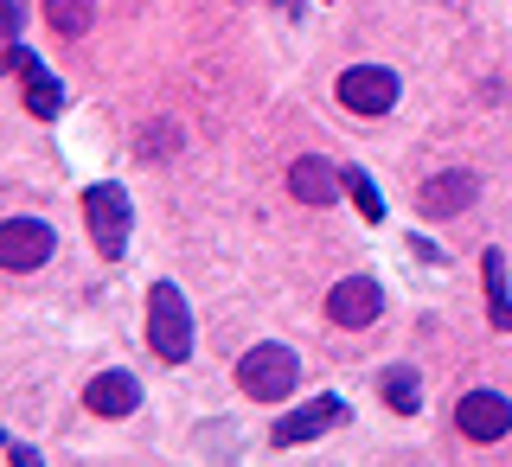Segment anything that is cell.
Masks as SVG:
<instances>
[{"mask_svg":"<svg viewBox=\"0 0 512 467\" xmlns=\"http://www.w3.org/2000/svg\"><path fill=\"white\" fill-rule=\"evenodd\" d=\"M84 404H90V416H109V423H116V416H128V410L141 404V384L128 378V372H103V378H90Z\"/></svg>","mask_w":512,"mask_h":467,"instance_id":"obj_12","label":"cell"},{"mask_svg":"<svg viewBox=\"0 0 512 467\" xmlns=\"http://www.w3.org/2000/svg\"><path fill=\"white\" fill-rule=\"evenodd\" d=\"M480 199V180L474 173H436V180H423V192H416V212L423 218H455V212H468V205Z\"/></svg>","mask_w":512,"mask_h":467,"instance_id":"obj_9","label":"cell"},{"mask_svg":"<svg viewBox=\"0 0 512 467\" xmlns=\"http://www.w3.org/2000/svg\"><path fill=\"white\" fill-rule=\"evenodd\" d=\"M340 180H346V192H352V199H359V212H365V218H372V224H378V218H384V199H378V186H372V173H365V167H346V173H340Z\"/></svg>","mask_w":512,"mask_h":467,"instance_id":"obj_16","label":"cell"},{"mask_svg":"<svg viewBox=\"0 0 512 467\" xmlns=\"http://www.w3.org/2000/svg\"><path fill=\"white\" fill-rule=\"evenodd\" d=\"M340 186H346V180H340V173H333L320 154H301L295 167H288V192H295L301 205H333V199H340Z\"/></svg>","mask_w":512,"mask_h":467,"instance_id":"obj_11","label":"cell"},{"mask_svg":"<svg viewBox=\"0 0 512 467\" xmlns=\"http://www.w3.org/2000/svg\"><path fill=\"white\" fill-rule=\"evenodd\" d=\"M237 384H244L256 404H282L301 384V359L288 346H256V352H244V365H237Z\"/></svg>","mask_w":512,"mask_h":467,"instance_id":"obj_2","label":"cell"},{"mask_svg":"<svg viewBox=\"0 0 512 467\" xmlns=\"http://www.w3.org/2000/svg\"><path fill=\"white\" fill-rule=\"evenodd\" d=\"M7 71L26 84V109H32V116H45V122H52L58 109H64V84H58L52 71H45L39 58H32V45H7Z\"/></svg>","mask_w":512,"mask_h":467,"instance_id":"obj_6","label":"cell"},{"mask_svg":"<svg viewBox=\"0 0 512 467\" xmlns=\"http://www.w3.org/2000/svg\"><path fill=\"white\" fill-rule=\"evenodd\" d=\"M378 314H384V295H378L372 276L333 282V295H327V320H333V327H372Z\"/></svg>","mask_w":512,"mask_h":467,"instance_id":"obj_8","label":"cell"},{"mask_svg":"<svg viewBox=\"0 0 512 467\" xmlns=\"http://www.w3.org/2000/svg\"><path fill=\"white\" fill-rule=\"evenodd\" d=\"M45 20H52V32H64V39H84L90 20H96V0H45Z\"/></svg>","mask_w":512,"mask_h":467,"instance_id":"obj_14","label":"cell"},{"mask_svg":"<svg viewBox=\"0 0 512 467\" xmlns=\"http://www.w3.org/2000/svg\"><path fill=\"white\" fill-rule=\"evenodd\" d=\"M148 346H154L160 365L192 359V308L173 282H154V295H148Z\"/></svg>","mask_w":512,"mask_h":467,"instance_id":"obj_1","label":"cell"},{"mask_svg":"<svg viewBox=\"0 0 512 467\" xmlns=\"http://www.w3.org/2000/svg\"><path fill=\"white\" fill-rule=\"evenodd\" d=\"M340 103L352 109V116H384V109L397 103V77L378 71V64H352V71L340 77Z\"/></svg>","mask_w":512,"mask_h":467,"instance_id":"obj_7","label":"cell"},{"mask_svg":"<svg viewBox=\"0 0 512 467\" xmlns=\"http://www.w3.org/2000/svg\"><path fill=\"white\" fill-rule=\"evenodd\" d=\"M52 250H58V231L45 218H7V224H0V263L20 269V276H26V269H39Z\"/></svg>","mask_w":512,"mask_h":467,"instance_id":"obj_4","label":"cell"},{"mask_svg":"<svg viewBox=\"0 0 512 467\" xmlns=\"http://www.w3.org/2000/svg\"><path fill=\"white\" fill-rule=\"evenodd\" d=\"M480 276H487V314H493V327L512 333V295H506V256L500 250H487L480 256Z\"/></svg>","mask_w":512,"mask_h":467,"instance_id":"obj_13","label":"cell"},{"mask_svg":"<svg viewBox=\"0 0 512 467\" xmlns=\"http://www.w3.org/2000/svg\"><path fill=\"white\" fill-rule=\"evenodd\" d=\"M455 429L468 442H500V436H512V397H500V391H468L455 404Z\"/></svg>","mask_w":512,"mask_h":467,"instance_id":"obj_5","label":"cell"},{"mask_svg":"<svg viewBox=\"0 0 512 467\" xmlns=\"http://www.w3.org/2000/svg\"><path fill=\"white\" fill-rule=\"evenodd\" d=\"M84 224H90V244L116 263L128 256V192L122 186H90L84 192Z\"/></svg>","mask_w":512,"mask_h":467,"instance_id":"obj_3","label":"cell"},{"mask_svg":"<svg viewBox=\"0 0 512 467\" xmlns=\"http://www.w3.org/2000/svg\"><path fill=\"white\" fill-rule=\"evenodd\" d=\"M416 397H423V378H416L410 365H391V372H384V404H391L397 416H416L423 410Z\"/></svg>","mask_w":512,"mask_h":467,"instance_id":"obj_15","label":"cell"},{"mask_svg":"<svg viewBox=\"0 0 512 467\" xmlns=\"http://www.w3.org/2000/svg\"><path fill=\"white\" fill-rule=\"evenodd\" d=\"M340 423H346V404H340V397H314L308 410H288L282 423H276V448L314 442V436H327V429H340Z\"/></svg>","mask_w":512,"mask_h":467,"instance_id":"obj_10","label":"cell"}]
</instances>
